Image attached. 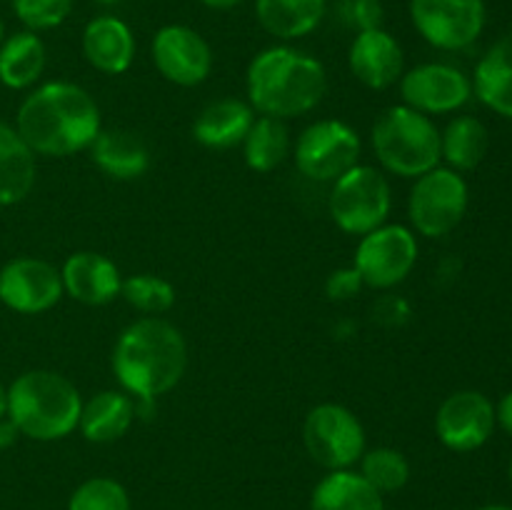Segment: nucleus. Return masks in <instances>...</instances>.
<instances>
[{
  "label": "nucleus",
  "mask_w": 512,
  "mask_h": 510,
  "mask_svg": "<svg viewBox=\"0 0 512 510\" xmlns=\"http://www.w3.org/2000/svg\"><path fill=\"white\" fill-rule=\"evenodd\" d=\"M60 278H63L65 295L90 308L113 303L115 298H120V285H123L118 265L108 255L95 250H78L68 255L60 265Z\"/></svg>",
  "instance_id": "obj_17"
},
{
  "label": "nucleus",
  "mask_w": 512,
  "mask_h": 510,
  "mask_svg": "<svg viewBox=\"0 0 512 510\" xmlns=\"http://www.w3.org/2000/svg\"><path fill=\"white\" fill-rule=\"evenodd\" d=\"M360 475L378 490L380 495L398 493L410 480V463L400 450L380 445V448L365 450L360 458Z\"/></svg>",
  "instance_id": "obj_29"
},
{
  "label": "nucleus",
  "mask_w": 512,
  "mask_h": 510,
  "mask_svg": "<svg viewBox=\"0 0 512 510\" xmlns=\"http://www.w3.org/2000/svg\"><path fill=\"white\" fill-rule=\"evenodd\" d=\"M330 218L343 233L368 235L370 230L388 223L393 210V190L388 175L373 165L358 163L348 173L333 180L328 198Z\"/></svg>",
  "instance_id": "obj_6"
},
{
  "label": "nucleus",
  "mask_w": 512,
  "mask_h": 510,
  "mask_svg": "<svg viewBox=\"0 0 512 510\" xmlns=\"http://www.w3.org/2000/svg\"><path fill=\"white\" fill-rule=\"evenodd\" d=\"M135 420L138 413L133 395L125 390H100L93 398L83 400L78 430L88 443L108 445L123 438Z\"/></svg>",
  "instance_id": "obj_20"
},
{
  "label": "nucleus",
  "mask_w": 512,
  "mask_h": 510,
  "mask_svg": "<svg viewBox=\"0 0 512 510\" xmlns=\"http://www.w3.org/2000/svg\"><path fill=\"white\" fill-rule=\"evenodd\" d=\"M403 105L423 115L455 113L473 98V80L448 63H420L398 80Z\"/></svg>",
  "instance_id": "obj_13"
},
{
  "label": "nucleus",
  "mask_w": 512,
  "mask_h": 510,
  "mask_svg": "<svg viewBox=\"0 0 512 510\" xmlns=\"http://www.w3.org/2000/svg\"><path fill=\"white\" fill-rule=\"evenodd\" d=\"M85 60L103 75H123L135 60V35L118 15H95L80 38Z\"/></svg>",
  "instance_id": "obj_18"
},
{
  "label": "nucleus",
  "mask_w": 512,
  "mask_h": 510,
  "mask_svg": "<svg viewBox=\"0 0 512 510\" xmlns=\"http://www.w3.org/2000/svg\"><path fill=\"white\" fill-rule=\"evenodd\" d=\"M5 40V23H3V18H0V43H3Z\"/></svg>",
  "instance_id": "obj_41"
},
{
  "label": "nucleus",
  "mask_w": 512,
  "mask_h": 510,
  "mask_svg": "<svg viewBox=\"0 0 512 510\" xmlns=\"http://www.w3.org/2000/svg\"><path fill=\"white\" fill-rule=\"evenodd\" d=\"M188 343L170 320L160 315L130 323L113 348V373L120 388L135 400H158L183 380Z\"/></svg>",
  "instance_id": "obj_2"
},
{
  "label": "nucleus",
  "mask_w": 512,
  "mask_h": 510,
  "mask_svg": "<svg viewBox=\"0 0 512 510\" xmlns=\"http://www.w3.org/2000/svg\"><path fill=\"white\" fill-rule=\"evenodd\" d=\"M80 408V390L55 370H25L8 388V418L20 435L40 443H53L75 433Z\"/></svg>",
  "instance_id": "obj_4"
},
{
  "label": "nucleus",
  "mask_w": 512,
  "mask_h": 510,
  "mask_svg": "<svg viewBox=\"0 0 512 510\" xmlns=\"http://www.w3.org/2000/svg\"><path fill=\"white\" fill-rule=\"evenodd\" d=\"M95 3H100V5H118V3H125V0H95Z\"/></svg>",
  "instance_id": "obj_40"
},
{
  "label": "nucleus",
  "mask_w": 512,
  "mask_h": 510,
  "mask_svg": "<svg viewBox=\"0 0 512 510\" xmlns=\"http://www.w3.org/2000/svg\"><path fill=\"white\" fill-rule=\"evenodd\" d=\"M48 50L43 38L33 30L5 35L0 43V83L10 90L33 88L45 73Z\"/></svg>",
  "instance_id": "obj_24"
},
{
  "label": "nucleus",
  "mask_w": 512,
  "mask_h": 510,
  "mask_svg": "<svg viewBox=\"0 0 512 510\" xmlns=\"http://www.w3.org/2000/svg\"><path fill=\"white\" fill-rule=\"evenodd\" d=\"M153 65L168 83L195 88L213 73V48L195 28L183 23L163 25L150 45Z\"/></svg>",
  "instance_id": "obj_12"
},
{
  "label": "nucleus",
  "mask_w": 512,
  "mask_h": 510,
  "mask_svg": "<svg viewBox=\"0 0 512 510\" xmlns=\"http://www.w3.org/2000/svg\"><path fill=\"white\" fill-rule=\"evenodd\" d=\"M255 110L240 98H218L205 105L193 123V138L203 148L228 150L243 145L255 123Z\"/></svg>",
  "instance_id": "obj_21"
},
{
  "label": "nucleus",
  "mask_w": 512,
  "mask_h": 510,
  "mask_svg": "<svg viewBox=\"0 0 512 510\" xmlns=\"http://www.w3.org/2000/svg\"><path fill=\"white\" fill-rule=\"evenodd\" d=\"M343 15H345V23L358 28L360 33V30L383 28L385 10L380 0H345Z\"/></svg>",
  "instance_id": "obj_33"
},
{
  "label": "nucleus",
  "mask_w": 512,
  "mask_h": 510,
  "mask_svg": "<svg viewBox=\"0 0 512 510\" xmlns=\"http://www.w3.org/2000/svg\"><path fill=\"white\" fill-rule=\"evenodd\" d=\"M15 130L35 155L68 158L90 148L103 130L100 108L83 85L50 80L25 95Z\"/></svg>",
  "instance_id": "obj_1"
},
{
  "label": "nucleus",
  "mask_w": 512,
  "mask_h": 510,
  "mask_svg": "<svg viewBox=\"0 0 512 510\" xmlns=\"http://www.w3.org/2000/svg\"><path fill=\"white\" fill-rule=\"evenodd\" d=\"M485 0H410V20L425 43L463 50L483 35Z\"/></svg>",
  "instance_id": "obj_11"
},
{
  "label": "nucleus",
  "mask_w": 512,
  "mask_h": 510,
  "mask_svg": "<svg viewBox=\"0 0 512 510\" xmlns=\"http://www.w3.org/2000/svg\"><path fill=\"white\" fill-rule=\"evenodd\" d=\"M380 168L398 178H420L440 165V128L430 115L408 105H390L370 133Z\"/></svg>",
  "instance_id": "obj_5"
},
{
  "label": "nucleus",
  "mask_w": 512,
  "mask_h": 510,
  "mask_svg": "<svg viewBox=\"0 0 512 510\" xmlns=\"http://www.w3.org/2000/svg\"><path fill=\"white\" fill-rule=\"evenodd\" d=\"M363 143L353 125L345 120L325 118L310 123L298 135L293 148L295 168L300 175L318 183H333L360 163Z\"/></svg>",
  "instance_id": "obj_9"
},
{
  "label": "nucleus",
  "mask_w": 512,
  "mask_h": 510,
  "mask_svg": "<svg viewBox=\"0 0 512 510\" xmlns=\"http://www.w3.org/2000/svg\"><path fill=\"white\" fill-rule=\"evenodd\" d=\"M495 425L505 430L512 438V390L500 398V403L495 405Z\"/></svg>",
  "instance_id": "obj_35"
},
{
  "label": "nucleus",
  "mask_w": 512,
  "mask_h": 510,
  "mask_svg": "<svg viewBox=\"0 0 512 510\" xmlns=\"http://www.w3.org/2000/svg\"><path fill=\"white\" fill-rule=\"evenodd\" d=\"M245 93L255 113L290 120L318 108L328 93V73L303 50L270 45L250 60Z\"/></svg>",
  "instance_id": "obj_3"
},
{
  "label": "nucleus",
  "mask_w": 512,
  "mask_h": 510,
  "mask_svg": "<svg viewBox=\"0 0 512 510\" xmlns=\"http://www.w3.org/2000/svg\"><path fill=\"white\" fill-rule=\"evenodd\" d=\"M303 443L310 458L328 473L353 468L368 450L363 423L340 403H320L305 415Z\"/></svg>",
  "instance_id": "obj_8"
},
{
  "label": "nucleus",
  "mask_w": 512,
  "mask_h": 510,
  "mask_svg": "<svg viewBox=\"0 0 512 510\" xmlns=\"http://www.w3.org/2000/svg\"><path fill=\"white\" fill-rule=\"evenodd\" d=\"M35 153L15 125L0 123V205L23 203L35 188Z\"/></svg>",
  "instance_id": "obj_25"
},
{
  "label": "nucleus",
  "mask_w": 512,
  "mask_h": 510,
  "mask_svg": "<svg viewBox=\"0 0 512 510\" xmlns=\"http://www.w3.org/2000/svg\"><path fill=\"white\" fill-rule=\"evenodd\" d=\"M510 483H512V463H510Z\"/></svg>",
  "instance_id": "obj_42"
},
{
  "label": "nucleus",
  "mask_w": 512,
  "mask_h": 510,
  "mask_svg": "<svg viewBox=\"0 0 512 510\" xmlns=\"http://www.w3.org/2000/svg\"><path fill=\"white\" fill-rule=\"evenodd\" d=\"M20 438V430L15 428V423L10 418L0 420V450H8L18 443Z\"/></svg>",
  "instance_id": "obj_36"
},
{
  "label": "nucleus",
  "mask_w": 512,
  "mask_h": 510,
  "mask_svg": "<svg viewBox=\"0 0 512 510\" xmlns=\"http://www.w3.org/2000/svg\"><path fill=\"white\" fill-rule=\"evenodd\" d=\"M310 510H385L383 495L353 468L330 470L313 490Z\"/></svg>",
  "instance_id": "obj_26"
},
{
  "label": "nucleus",
  "mask_w": 512,
  "mask_h": 510,
  "mask_svg": "<svg viewBox=\"0 0 512 510\" xmlns=\"http://www.w3.org/2000/svg\"><path fill=\"white\" fill-rule=\"evenodd\" d=\"M363 288L365 283L363 278H360L358 270H355V265L333 270V273L328 275V280H325V295H328L330 300H338V303L355 298Z\"/></svg>",
  "instance_id": "obj_34"
},
{
  "label": "nucleus",
  "mask_w": 512,
  "mask_h": 510,
  "mask_svg": "<svg viewBox=\"0 0 512 510\" xmlns=\"http://www.w3.org/2000/svg\"><path fill=\"white\" fill-rule=\"evenodd\" d=\"M488 128L475 115H455L440 130V160L458 173H470L488 155Z\"/></svg>",
  "instance_id": "obj_27"
},
{
  "label": "nucleus",
  "mask_w": 512,
  "mask_h": 510,
  "mask_svg": "<svg viewBox=\"0 0 512 510\" xmlns=\"http://www.w3.org/2000/svg\"><path fill=\"white\" fill-rule=\"evenodd\" d=\"M8 418V388L0 383V420Z\"/></svg>",
  "instance_id": "obj_38"
},
{
  "label": "nucleus",
  "mask_w": 512,
  "mask_h": 510,
  "mask_svg": "<svg viewBox=\"0 0 512 510\" xmlns=\"http://www.w3.org/2000/svg\"><path fill=\"white\" fill-rule=\"evenodd\" d=\"M293 150L290 130L285 120L258 115L253 128L243 140V158L253 173H270L288 160Z\"/></svg>",
  "instance_id": "obj_28"
},
{
  "label": "nucleus",
  "mask_w": 512,
  "mask_h": 510,
  "mask_svg": "<svg viewBox=\"0 0 512 510\" xmlns=\"http://www.w3.org/2000/svg\"><path fill=\"white\" fill-rule=\"evenodd\" d=\"M478 510H512L508 505H485V508H478Z\"/></svg>",
  "instance_id": "obj_39"
},
{
  "label": "nucleus",
  "mask_w": 512,
  "mask_h": 510,
  "mask_svg": "<svg viewBox=\"0 0 512 510\" xmlns=\"http://www.w3.org/2000/svg\"><path fill=\"white\" fill-rule=\"evenodd\" d=\"M65 295L60 268L43 258H13L0 268V303L20 315H40Z\"/></svg>",
  "instance_id": "obj_14"
},
{
  "label": "nucleus",
  "mask_w": 512,
  "mask_h": 510,
  "mask_svg": "<svg viewBox=\"0 0 512 510\" xmlns=\"http://www.w3.org/2000/svg\"><path fill=\"white\" fill-rule=\"evenodd\" d=\"M418 253V235L410 225L383 223L360 238L353 265L365 288L390 290L408 280L418 263Z\"/></svg>",
  "instance_id": "obj_10"
},
{
  "label": "nucleus",
  "mask_w": 512,
  "mask_h": 510,
  "mask_svg": "<svg viewBox=\"0 0 512 510\" xmlns=\"http://www.w3.org/2000/svg\"><path fill=\"white\" fill-rule=\"evenodd\" d=\"M328 13V0H255L260 28L278 40H300L315 33Z\"/></svg>",
  "instance_id": "obj_23"
},
{
  "label": "nucleus",
  "mask_w": 512,
  "mask_h": 510,
  "mask_svg": "<svg viewBox=\"0 0 512 510\" xmlns=\"http://www.w3.org/2000/svg\"><path fill=\"white\" fill-rule=\"evenodd\" d=\"M10 5L15 18L33 33L58 28L73 13V0H10Z\"/></svg>",
  "instance_id": "obj_32"
},
{
  "label": "nucleus",
  "mask_w": 512,
  "mask_h": 510,
  "mask_svg": "<svg viewBox=\"0 0 512 510\" xmlns=\"http://www.w3.org/2000/svg\"><path fill=\"white\" fill-rule=\"evenodd\" d=\"M200 3L210 10H233L238 5H243L245 0H200Z\"/></svg>",
  "instance_id": "obj_37"
},
{
  "label": "nucleus",
  "mask_w": 512,
  "mask_h": 510,
  "mask_svg": "<svg viewBox=\"0 0 512 510\" xmlns=\"http://www.w3.org/2000/svg\"><path fill=\"white\" fill-rule=\"evenodd\" d=\"M470 205V188L463 173L438 165L415 178L408 195L410 230L423 238H445L463 223Z\"/></svg>",
  "instance_id": "obj_7"
},
{
  "label": "nucleus",
  "mask_w": 512,
  "mask_h": 510,
  "mask_svg": "<svg viewBox=\"0 0 512 510\" xmlns=\"http://www.w3.org/2000/svg\"><path fill=\"white\" fill-rule=\"evenodd\" d=\"M350 73L370 90H388L403 78L405 53L385 28L360 30L348 50Z\"/></svg>",
  "instance_id": "obj_16"
},
{
  "label": "nucleus",
  "mask_w": 512,
  "mask_h": 510,
  "mask_svg": "<svg viewBox=\"0 0 512 510\" xmlns=\"http://www.w3.org/2000/svg\"><path fill=\"white\" fill-rule=\"evenodd\" d=\"M495 430V405L480 390H455L435 413V435L453 453L483 448Z\"/></svg>",
  "instance_id": "obj_15"
},
{
  "label": "nucleus",
  "mask_w": 512,
  "mask_h": 510,
  "mask_svg": "<svg viewBox=\"0 0 512 510\" xmlns=\"http://www.w3.org/2000/svg\"><path fill=\"white\" fill-rule=\"evenodd\" d=\"M120 298L143 315H163L175 305V285L168 278L155 273H138L123 278Z\"/></svg>",
  "instance_id": "obj_30"
},
{
  "label": "nucleus",
  "mask_w": 512,
  "mask_h": 510,
  "mask_svg": "<svg viewBox=\"0 0 512 510\" xmlns=\"http://www.w3.org/2000/svg\"><path fill=\"white\" fill-rule=\"evenodd\" d=\"M473 95L485 108L512 120V30L495 40L475 65Z\"/></svg>",
  "instance_id": "obj_22"
},
{
  "label": "nucleus",
  "mask_w": 512,
  "mask_h": 510,
  "mask_svg": "<svg viewBox=\"0 0 512 510\" xmlns=\"http://www.w3.org/2000/svg\"><path fill=\"white\" fill-rule=\"evenodd\" d=\"M90 158L95 168L108 178L128 183L138 180L150 168V150L140 135L125 128H103L90 143Z\"/></svg>",
  "instance_id": "obj_19"
},
{
  "label": "nucleus",
  "mask_w": 512,
  "mask_h": 510,
  "mask_svg": "<svg viewBox=\"0 0 512 510\" xmlns=\"http://www.w3.org/2000/svg\"><path fill=\"white\" fill-rule=\"evenodd\" d=\"M68 510H130V495L115 478H88L73 490Z\"/></svg>",
  "instance_id": "obj_31"
}]
</instances>
